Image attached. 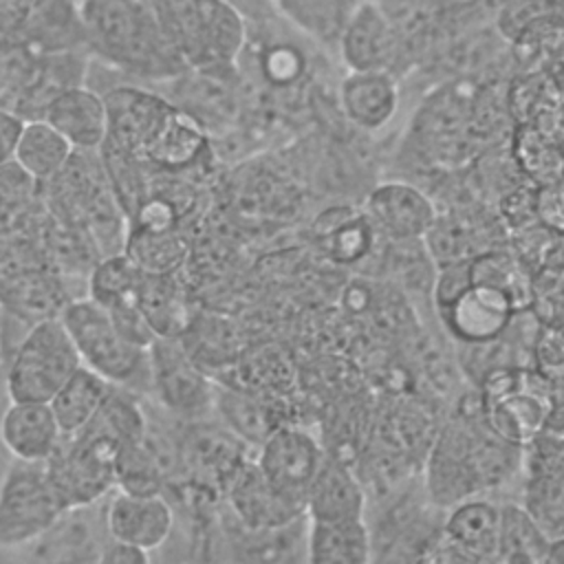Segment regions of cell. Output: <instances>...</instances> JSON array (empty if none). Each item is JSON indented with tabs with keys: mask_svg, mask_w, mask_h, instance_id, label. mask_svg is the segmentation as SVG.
<instances>
[{
	"mask_svg": "<svg viewBox=\"0 0 564 564\" xmlns=\"http://www.w3.org/2000/svg\"><path fill=\"white\" fill-rule=\"evenodd\" d=\"M86 42L110 64L143 77H170L185 64L150 0H77Z\"/></svg>",
	"mask_w": 564,
	"mask_h": 564,
	"instance_id": "6da1fadb",
	"label": "cell"
},
{
	"mask_svg": "<svg viewBox=\"0 0 564 564\" xmlns=\"http://www.w3.org/2000/svg\"><path fill=\"white\" fill-rule=\"evenodd\" d=\"M53 218L82 234L99 258L123 251L128 216L108 183L99 150H73L66 165L40 183Z\"/></svg>",
	"mask_w": 564,
	"mask_h": 564,
	"instance_id": "7a4b0ae2",
	"label": "cell"
},
{
	"mask_svg": "<svg viewBox=\"0 0 564 564\" xmlns=\"http://www.w3.org/2000/svg\"><path fill=\"white\" fill-rule=\"evenodd\" d=\"M520 447L496 436L482 421H452L434 441L427 460V491L436 505L452 507L474 491L500 482L511 469V454Z\"/></svg>",
	"mask_w": 564,
	"mask_h": 564,
	"instance_id": "3957f363",
	"label": "cell"
},
{
	"mask_svg": "<svg viewBox=\"0 0 564 564\" xmlns=\"http://www.w3.org/2000/svg\"><path fill=\"white\" fill-rule=\"evenodd\" d=\"M126 443L90 419L75 434L62 436L44 460L64 511L88 509L117 485V456Z\"/></svg>",
	"mask_w": 564,
	"mask_h": 564,
	"instance_id": "277c9868",
	"label": "cell"
},
{
	"mask_svg": "<svg viewBox=\"0 0 564 564\" xmlns=\"http://www.w3.org/2000/svg\"><path fill=\"white\" fill-rule=\"evenodd\" d=\"M553 410V386L535 368H498L480 381V416L485 425L516 447L533 443L546 427Z\"/></svg>",
	"mask_w": 564,
	"mask_h": 564,
	"instance_id": "5b68a950",
	"label": "cell"
},
{
	"mask_svg": "<svg viewBox=\"0 0 564 564\" xmlns=\"http://www.w3.org/2000/svg\"><path fill=\"white\" fill-rule=\"evenodd\" d=\"M59 319L79 352L82 366L117 388L150 390L148 348L130 341L97 302L88 295L70 300Z\"/></svg>",
	"mask_w": 564,
	"mask_h": 564,
	"instance_id": "8992f818",
	"label": "cell"
},
{
	"mask_svg": "<svg viewBox=\"0 0 564 564\" xmlns=\"http://www.w3.org/2000/svg\"><path fill=\"white\" fill-rule=\"evenodd\" d=\"M185 64L212 70L234 62L242 46L240 15L223 0H150Z\"/></svg>",
	"mask_w": 564,
	"mask_h": 564,
	"instance_id": "52a82bcc",
	"label": "cell"
},
{
	"mask_svg": "<svg viewBox=\"0 0 564 564\" xmlns=\"http://www.w3.org/2000/svg\"><path fill=\"white\" fill-rule=\"evenodd\" d=\"M79 366V352L62 319L35 322L9 357L7 394L11 401L48 403Z\"/></svg>",
	"mask_w": 564,
	"mask_h": 564,
	"instance_id": "ba28073f",
	"label": "cell"
},
{
	"mask_svg": "<svg viewBox=\"0 0 564 564\" xmlns=\"http://www.w3.org/2000/svg\"><path fill=\"white\" fill-rule=\"evenodd\" d=\"M62 516L64 507L46 465L13 458L0 480V546L13 549L35 542Z\"/></svg>",
	"mask_w": 564,
	"mask_h": 564,
	"instance_id": "9c48e42d",
	"label": "cell"
},
{
	"mask_svg": "<svg viewBox=\"0 0 564 564\" xmlns=\"http://www.w3.org/2000/svg\"><path fill=\"white\" fill-rule=\"evenodd\" d=\"M150 390L165 410L198 421L214 410V381L178 337H154L148 346Z\"/></svg>",
	"mask_w": 564,
	"mask_h": 564,
	"instance_id": "30bf717a",
	"label": "cell"
},
{
	"mask_svg": "<svg viewBox=\"0 0 564 564\" xmlns=\"http://www.w3.org/2000/svg\"><path fill=\"white\" fill-rule=\"evenodd\" d=\"M141 282L143 271L123 251H119L104 256L93 264L86 291L130 341L148 348L154 335L139 308Z\"/></svg>",
	"mask_w": 564,
	"mask_h": 564,
	"instance_id": "8fae6325",
	"label": "cell"
},
{
	"mask_svg": "<svg viewBox=\"0 0 564 564\" xmlns=\"http://www.w3.org/2000/svg\"><path fill=\"white\" fill-rule=\"evenodd\" d=\"M500 509L489 500L465 498L452 505L438 533L421 549L434 546L430 560L496 562Z\"/></svg>",
	"mask_w": 564,
	"mask_h": 564,
	"instance_id": "7c38bea8",
	"label": "cell"
},
{
	"mask_svg": "<svg viewBox=\"0 0 564 564\" xmlns=\"http://www.w3.org/2000/svg\"><path fill=\"white\" fill-rule=\"evenodd\" d=\"M324 458L326 452L313 434L295 425H278L258 445L256 463L280 491L306 502L308 485Z\"/></svg>",
	"mask_w": 564,
	"mask_h": 564,
	"instance_id": "4fadbf2b",
	"label": "cell"
},
{
	"mask_svg": "<svg viewBox=\"0 0 564 564\" xmlns=\"http://www.w3.org/2000/svg\"><path fill=\"white\" fill-rule=\"evenodd\" d=\"M361 212L379 236L392 242L423 240L438 216L432 198L403 181H386L372 187Z\"/></svg>",
	"mask_w": 564,
	"mask_h": 564,
	"instance_id": "5bb4252c",
	"label": "cell"
},
{
	"mask_svg": "<svg viewBox=\"0 0 564 564\" xmlns=\"http://www.w3.org/2000/svg\"><path fill=\"white\" fill-rule=\"evenodd\" d=\"M225 494L231 513L245 529H273L306 516V502L280 491L256 460H245L236 469Z\"/></svg>",
	"mask_w": 564,
	"mask_h": 564,
	"instance_id": "9a60e30c",
	"label": "cell"
},
{
	"mask_svg": "<svg viewBox=\"0 0 564 564\" xmlns=\"http://www.w3.org/2000/svg\"><path fill=\"white\" fill-rule=\"evenodd\" d=\"M104 97L106 139L141 156L174 104L137 86H115Z\"/></svg>",
	"mask_w": 564,
	"mask_h": 564,
	"instance_id": "2e32d148",
	"label": "cell"
},
{
	"mask_svg": "<svg viewBox=\"0 0 564 564\" xmlns=\"http://www.w3.org/2000/svg\"><path fill=\"white\" fill-rule=\"evenodd\" d=\"M447 333L460 344H482L502 335L518 313L507 293L471 282L452 302L438 308Z\"/></svg>",
	"mask_w": 564,
	"mask_h": 564,
	"instance_id": "e0dca14e",
	"label": "cell"
},
{
	"mask_svg": "<svg viewBox=\"0 0 564 564\" xmlns=\"http://www.w3.org/2000/svg\"><path fill=\"white\" fill-rule=\"evenodd\" d=\"M108 538L154 551L167 542L174 529V509L163 494H115L104 513Z\"/></svg>",
	"mask_w": 564,
	"mask_h": 564,
	"instance_id": "ac0fdd59",
	"label": "cell"
},
{
	"mask_svg": "<svg viewBox=\"0 0 564 564\" xmlns=\"http://www.w3.org/2000/svg\"><path fill=\"white\" fill-rule=\"evenodd\" d=\"M68 302L64 282L44 264L0 271V306L26 324L59 317Z\"/></svg>",
	"mask_w": 564,
	"mask_h": 564,
	"instance_id": "d6986e66",
	"label": "cell"
},
{
	"mask_svg": "<svg viewBox=\"0 0 564 564\" xmlns=\"http://www.w3.org/2000/svg\"><path fill=\"white\" fill-rule=\"evenodd\" d=\"M62 436L46 401H11L0 416V443L15 460L44 463Z\"/></svg>",
	"mask_w": 564,
	"mask_h": 564,
	"instance_id": "ffe728a7",
	"label": "cell"
},
{
	"mask_svg": "<svg viewBox=\"0 0 564 564\" xmlns=\"http://www.w3.org/2000/svg\"><path fill=\"white\" fill-rule=\"evenodd\" d=\"M337 44L350 70H386L397 40L379 4L361 0L348 15Z\"/></svg>",
	"mask_w": 564,
	"mask_h": 564,
	"instance_id": "44dd1931",
	"label": "cell"
},
{
	"mask_svg": "<svg viewBox=\"0 0 564 564\" xmlns=\"http://www.w3.org/2000/svg\"><path fill=\"white\" fill-rule=\"evenodd\" d=\"M73 150H99L106 139L104 97L86 86H70L57 93L42 115Z\"/></svg>",
	"mask_w": 564,
	"mask_h": 564,
	"instance_id": "7402d4cb",
	"label": "cell"
},
{
	"mask_svg": "<svg viewBox=\"0 0 564 564\" xmlns=\"http://www.w3.org/2000/svg\"><path fill=\"white\" fill-rule=\"evenodd\" d=\"M366 494L361 480L341 458H324L306 491L308 520H355L364 518Z\"/></svg>",
	"mask_w": 564,
	"mask_h": 564,
	"instance_id": "603a6c76",
	"label": "cell"
},
{
	"mask_svg": "<svg viewBox=\"0 0 564 564\" xmlns=\"http://www.w3.org/2000/svg\"><path fill=\"white\" fill-rule=\"evenodd\" d=\"M207 150L203 123L187 110L172 106L141 159L156 172H183Z\"/></svg>",
	"mask_w": 564,
	"mask_h": 564,
	"instance_id": "cb8c5ba5",
	"label": "cell"
},
{
	"mask_svg": "<svg viewBox=\"0 0 564 564\" xmlns=\"http://www.w3.org/2000/svg\"><path fill=\"white\" fill-rule=\"evenodd\" d=\"M139 308L154 337H181L196 315L181 271L161 275L143 273Z\"/></svg>",
	"mask_w": 564,
	"mask_h": 564,
	"instance_id": "d4e9b609",
	"label": "cell"
},
{
	"mask_svg": "<svg viewBox=\"0 0 564 564\" xmlns=\"http://www.w3.org/2000/svg\"><path fill=\"white\" fill-rule=\"evenodd\" d=\"M339 99L344 115L361 130L383 128L397 112L399 90L388 70H348Z\"/></svg>",
	"mask_w": 564,
	"mask_h": 564,
	"instance_id": "484cf974",
	"label": "cell"
},
{
	"mask_svg": "<svg viewBox=\"0 0 564 564\" xmlns=\"http://www.w3.org/2000/svg\"><path fill=\"white\" fill-rule=\"evenodd\" d=\"M372 560V535L364 518L308 520L306 562L364 564Z\"/></svg>",
	"mask_w": 564,
	"mask_h": 564,
	"instance_id": "4316f807",
	"label": "cell"
},
{
	"mask_svg": "<svg viewBox=\"0 0 564 564\" xmlns=\"http://www.w3.org/2000/svg\"><path fill=\"white\" fill-rule=\"evenodd\" d=\"M18 37L40 53L68 51L77 42H86L79 7L73 0H35Z\"/></svg>",
	"mask_w": 564,
	"mask_h": 564,
	"instance_id": "83f0119b",
	"label": "cell"
},
{
	"mask_svg": "<svg viewBox=\"0 0 564 564\" xmlns=\"http://www.w3.org/2000/svg\"><path fill=\"white\" fill-rule=\"evenodd\" d=\"M313 234L330 260L355 264L372 249L375 236L379 231L364 212H355L350 207H333L313 223Z\"/></svg>",
	"mask_w": 564,
	"mask_h": 564,
	"instance_id": "f1b7e54d",
	"label": "cell"
},
{
	"mask_svg": "<svg viewBox=\"0 0 564 564\" xmlns=\"http://www.w3.org/2000/svg\"><path fill=\"white\" fill-rule=\"evenodd\" d=\"M242 445L245 443L227 427L218 430V427L200 425V427H194L185 438L183 460L189 465V469L196 476L220 482L225 489L229 478L245 463Z\"/></svg>",
	"mask_w": 564,
	"mask_h": 564,
	"instance_id": "f546056e",
	"label": "cell"
},
{
	"mask_svg": "<svg viewBox=\"0 0 564 564\" xmlns=\"http://www.w3.org/2000/svg\"><path fill=\"white\" fill-rule=\"evenodd\" d=\"M214 410L229 432L256 447L280 425L271 405L260 394L229 383L214 386Z\"/></svg>",
	"mask_w": 564,
	"mask_h": 564,
	"instance_id": "4dcf8cb0",
	"label": "cell"
},
{
	"mask_svg": "<svg viewBox=\"0 0 564 564\" xmlns=\"http://www.w3.org/2000/svg\"><path fill=\"white\" fill-rule=\"evenodd\" d=\"M123 253L148 275L176 273L189 260L192 245L181 227L174 229H143L128 225Z\"/></svg>",
	"mask_w": 564,
	"mask_h": 564,
	"instance_id": "1f68e13d",
	"label": "cell"
},
{
	"mask_svg": "<svg viewBox=\"0 0 564 564\" xmlns=\"http://www.w3.org/2000/svg\"><path fill=\"white\" fill-rule=\"evenodd\" d=\"M112 383L95 370L79 366L48 401L64 436L82 430L112 392Z\"/></svg>",
	"mask_w": 564,
	"mask_h": 564,
	"instance_id": "d6a6232c",
	"label": "cell"
},
{
	"mask_svg": "<svg viewBox=\"0 0 564 564\" xmlns=\"http://www.w3.org/2000/svg\"><path fill=\"white\" fill-rule=\"evenodd\" d=\"M73 145L44 119H24L13 161L37 183L53 178L70 159Z\"/></svg>",
	"mask_w": 564,
	"mask_h": 564,
	"instance_id": "836d02e7",
	"label": "cell"
},
{
	"mask_svg": "<svg viewBox=\"0 0 564 564\" xmlns=\"http://www.w3.org/2000/svg\"><path fill=\"white\" fill-rule=\"evenodd\" d=\"M496 562H549L551 538L533 511L520 505H502Z\"/></svg>",
	"mask_w": 564,
	"mask_h": 564,
	"instance_id": "e575fe53",
	"label": "cell"
},
{
	"mask_svg": "<svg viewBox=\"0 0 564 564\" xmlns=\"http://www.w3.org/2000/svg\"><path fill=\"white\" fill-rule=\"evenodd\" d=\"M469 275L471 282L507 293L516 311L531 308L533 271L509 247H494L469 258Z\"/></svg>",
	"mask_w": 564,
	"mask_h": 564,
	"instance_id": "d590c367",
	"label": "cell"
},
{
	"mask_svg": "<svg viewBox=\"0 0 564 564\" xmlns=\"http://www.w3.org/2000/svg\"><path fill=\"white\" fill-rule=\"evenodd\" d=\"M99 156L123 214L130 218L150 192V165L134 152H128L108 139L99 145Z\"/></svg>",
	"mask_w": 564,
	"mask_h": 564,
	"instance_id": "8d00e7d4",
	"label": "cell"
},
{
	"mask_svg": "<svg viewBox=\"0 0 564 564\" xmlns=\"http://www.w3.org/2000/svg\"><path fill=\"white\" fill-rule=\"evenodd\" d=\"M513 159L518 172L533 185L549 183L564 174V150L562 145L531 121H522L513 139Z\"/></svg>",
	"mask_w": 564,
	"mask_h": 564,
	"instance_id": "74e56055",
	"label": "cell"
},
{
	"mask_svg": "<svg viewBox=\"0 0 564 564\" xmlns=\"http://www.w3.org/2000/svg\"><path fill=\"white\" fill-rule=\"evenodd\" d=\"M282 13L304 33L322 42H337L339 33L361 0H275Z\"/></svg>",
	"mask_w": 564,
	"mask_h": 564,
	"instance_id": "f35d334b",
	"label": "cell"
},
{
	"mask_svg": "<svg viewBox=\"0 0 564 564\" xmlns=\"http://www.w3.org/2000/svg\"><path fill=\"white\" fill-rule=\"evenodd\" d=\"M531 313L544 328L564 330V264L546 262L533 271Z\"/></svg>",
	"mask_w": 564,
	"mask_h": 564,
	"instance_id": "ab89813d",
	"label": "cell"
},
{
	"mask_svg": "<svg viewBox=\"0 0 564 564\" xmlns=\"http://www.w3.org/2000/svg\"><path fill=\"white\" fill-rule=\"evenodd\" d=\"M560 0H507L500 9L498 24L509 40H522L538 22L551 18Z\"/></svg>",
	"mask_w": 564,
	"mask_h": 564,
	"instance_id": "60d3db41",
	"label": "cell"
},
{
	"mask_svg": "<svg viewBox=\"0 0 564 564\" xmlns=\"http://www.w3.org/2000/svg\"><path fill=\"white\" fill-rule=\"evenodd\" d=\"M498 218L502 223L505 234L520 231L524 227H531L538 223L535 214V185H518L502 194L498 205Z\"/></svg>",
	"mask_w": 564,
	"mask_h": 564,
	"instance_id": "b9f144b4",
	"label": "cell"
},
{
	"mask_svg": "<svg viewBox=\"0 0 564 564\" xmlns=\"http://www.w3.org/2000/svg\"><path fill=\"white\" fill-rule=\"evenodd\" d=\"M535 214L542 227L555 236H564V174L535 185Z\"/></svg>",
	"mask_w": 564,
	"mask_h": 564,
	"instance_id": "7bdbcfd3",
	"label": "cell"
},
{
	"mask_svg": "<svg viewBox=\"0 0 564 564\" xmlns=\"http://www.w3.org/2000/svg\"><path fill=\"white\" fill-rule=\"evenodd\" d=\"M471 284V275H469V258L465 260H452V262H441L436 269V278H434V302L436 308L445 306L447 302H452L460 291H465Z\"/></svg>",
	"mask_w": 564,
	"mask_h": 564,
	"instance_id": "ee69618b",
	"label": "cell"
},
{
	"mask_svg": "<svg viewBox=\"0 0 564 564\" xmlns=\"http://www.w3.org/2000/svg\"><path fill=\"white\" fill-rule=\"evenodd\" d=\"M148 560H150V551L115 538H108L101 544L99 557H97V562H108V564H145Z\"/></svg>",
	"mask_w": 564,
	"mask_h": 564,
	"instance_id": "f6af8a7d",
	"label": "cell"
},
{
	"mask_svg": "<svg viewBox=\"0 0 564 564\" xmlns=\"http://www.w3.org/2000/svg\"><path fill=\"white\" fill-rule=\"evenodd\" d=\"M35 0H0V37H18Z\"/></svg>",
	"mask_w": 564,
	"mask_h": 564,
	"instance_id": "bcb514c9",
	"label": "cell"
},
{
	"mask_svg": "<svg viewBox=\"0 0 564 564\" xmlns=\"http://www.w3.org/2000/svg\"><path fill=\"white\" fill-rule=\"evenodd\" d=\"M24 119L9 108H0V165L13 159Z\"/></svg>",
	"mask_w": 564,
	"mask_h": 564,
	"instance_id": "7dc6e473",
	"label": "cell"
}]
</instances>
